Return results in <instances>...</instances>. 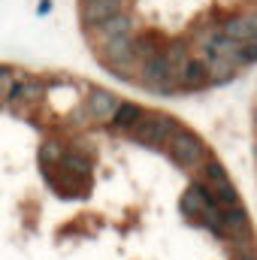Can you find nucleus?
Listing matches in <instances>:
<instances>
[{"label": "nucleus", "mask_w": 257, "mask_h": 260, "mask_svg": "<svg viewBox=\"0 0 257 260\" xmlns=\"http://www.w3.org/2000/svg\"><path fill=\"white\" fill-rule=\"evenodd\" d=\"M167 148H170V157L179 167H185V170H194V167H200L206 160V145H203V139L197 133H191V130L176 127L170 133V139H167Z\"/></svg>", "instance_id": "f257e3e1"}, {"label": "nucleus", "mask_w": 257, "mask_h": 260, "mask_svg": "<svg viewBox=\"0 0 257 260\" xmlns=\"http://www.w3.org/2000/svg\"><path fill=\"white\" fill-rule=\"evenodd\" d=\"M173 130H176V118H170V115H148L145 112L127 133L133 136V142L148 145V148H157V145H164L170 139Z\"/></svg>", "instance_id": "f03ea898"}, {"label": "nucleus", "mask_w": 257, "mask_h": 260, "mask_svg": "<svg viewBox=\"0 0 257 260\" xmlns=\"http://www.w3.org/2000/svg\"><path fill=\"white\" fill-rule=\"evenodd\" d=\"M173 76H176V70H173L170 58H167L164 52L142 58V67H139V82H142L145 88H154V91H170V88L176 85V82H173Z\"/></svg>", "instance_id": "7ed1b4c3"}, {"label": "nucleus", "mask_w": 257, "mask_h": 260, "mask_svg": "<svg viewBox=\"0 0 257 260\" xmlns=\"http://www.w3.org/2000/svg\"><path fill=\"white\" fill-rule=\"evenodd\" d=\"M100 58H103L109 67H115V70L130 67L133 61H136V55H133V37L124 34V37H115V40L100 43Z\"/></svg>", "instance_id": "20e7f679"}, {"label": "nucleus", "mask_w": 257, "mask_h": 260, "mask_svg": "<svg viewBox=\"0 0 257 260\" xmlns=\"http://www.w3.org/2000/svg\"><path fill=\"white\" fill-rule=\"evenodd\" d=\"M115 106H118V97L112 91H106V88H94L88 94V100H85V109H88V115L94 121H109Z\"/></svg>", "instance_id": "39448f33"}, {"label": "nucleus", "mask_w": 257, "mask_h": 260, "mask_svg": "<svg viewBox=\"0 0 257 260\" xmlns=\"http://www.w3.org/2000/svg\"><path fill=\"white\" fill-rule=\"evenodd\" d=\"M130 30H133V18H130L124 9L94 24V37H97L100 43H106V40H115V37H124V34H130Z\"/></svg>", "instance_id": "423d86ee"}, {"label": "nucleus", "mask_w": 257, "mask_h": 260, "mask_svg": "<svg viewBox=\"0 0 257 260\" xmlns=\"http://www.w3.org/2000/svg\"><path fill=\"white\" fill-rule=\"evenodd\" d=\"M121 9H124V0H91V3H82V21L88 27H94L97 21L109 18Z\"/></svg>", "instance_id": "0eeeda50"}, {"label": "nucleus", "mask_w": 257, "mask_h": 260, "mask_svg": "<svg viewBox=\"0 0 257 260\" xmlns=\"http://www.w3.org/2000/svg\"><path fill=\"white\" fill-rule=\"evenodd\" d=\"M176 76H179V85L188 88V91H191V88H203V85L212 79V76H209V67L203 64V61H197V58H188L185 64L176 70Z\"/></svg>", "instance_id": "6e6552de"}, {"label": "nucleus", "mask_w": 257, "mask_h": 260, "mask_svg": "<svg viewBox=\"0 0 257 260\" xmlns=\"http://www.w3.org/2000/svg\"><path fill=\"white\" fill-rule=\"evenodd\" d=\"M142 115H145V109H142V106H136V103H121V100H118V106H115V112H112L109 124H112V130L127 133V130L133 127Z\"/></svg>", "instance_id": "1a4fd4ad"}, {"label": "nucleus", "mask_w": 257, "mask_h": 260, "mask_svg": "<svg viewBox=\"0 0 257 260\" xmlns=\"http://www.w3.org/2000/svg\"><path fill=\"white\" fill-rule=\"evenodd\" d=\"M221 218H224L227 236H242V233H248V215H245V209H239V203L224 206V209H221Z\"/></svg>", "instance_id": "9d476101"}, {"label": "nucleus", "mask_w": 257, "mask_h": 260, "mask_svg": "<svg viewBox=\"0 0 257 260\" xmlns=\"http://www.w3.org/2000/svg\"><path fill=\"white\" fill-rule=\"evenodd\" d=\"M224 34H227L230 40L251 43V40H257V18L254 21H248V18H230V21L224 24Z\"/></svg>", "instance_id": "9b49d317"}, {"label": "nucleus", "mask_w": 257, "mask_h": 260, "mask_svg": "<svg viewBox=\"0 0 257 260\" xmlns=\"http://www.w3.org/2000/svg\"><path fill=\"white\" fill-rule=\"evenodd\" d=\"M209 203H212V200H209V188H206V185H194L191 191L185 194V200H182V212L197 218Z\"/></svg>", "instance_id": "f8f14e48"}, {"label": "nucleus", "mask_w": 257, "mask_h": 260, "mask_svg": "<svg viewBox=\"0 0 257 260\" xmlns=\"http://www.w3.org/2000/svg\"><path fill=\"white\" fill-rule=\"evenodd\" d=\"M157 52H164V40H160V34L148 30V34H142V37L133 40V55H136L139 61L148 58V55H157Z\"/></svg>", "instance_id": "ddd939ff"}, {"label": "nucleus", "mask_w": 257, "mask_h": 260, "mask_svg": "<svg viewBox=\"0 0 257 260\" xmlns=\"http://www.w3.org/2000/svg\"><path fill=\"white\" fill-rule=\"evenodd\" d=\"M58 167L67 170L70 176H79V179H88L91 176V160L85 154H79V151H64V157H61Z\"/></svg>", "instance_id": "4468645a"}, {"label": "nucleus", "mask_w": 257, "mask_h": 260, "mask_svg": "<svg viewBox=\"0 0 257 260\" xmlns=\"http://www.w3.org/2000/svg\"><path fill=\"white\" fill-rule=\"evenodd\" d=\"M61 157H64V145H61V142H55V139L43 142V145H40V151H37V160H40V167H43V170H55V167L61 164Z\"/></svg>", "instance_id": "2eb2a0df"}, {"label": "nucleus", "mask_w": 257, "mask_h": 260, "mask_svg": "<svg viewBox=\"0 0 257 260\" xmlns=\"http://www.w3.org/2000/svg\"><path fill=\"white\" fill-rule=\"evenodd\" d=\"M257 61V40L251 43H239L233 52V64H254Z\"/></svg>", "instance_id": "dca6fc26"}, {"label": "nucleus", "mask_w": 257, "mask_h": 260, "mask_svg": "<svg viewBox=\"0 0 257 260\" xmlns=\"http://www.w3.org/2000/svg\"><path fill=\"white\" fill-rule=\"evenodd\" d=\"M206 179H209L212 185H218V182H224V179H227V173H224V167H221L218 160H212V164L206 167Z\"/></svg>", "instance_id": "f3484780"}, {"label": "nucleus", "mask_w": 257, "mask_h": 260, "mask_svg": "<svg viewBox=\"0 0 257 260\" xmlns=\"http://www.w3.org/2000/svg\"><path fill=\"white\" fill-rule=\"evenodd\" d=\"M6 85H12V70L0 64V88H6Z\"/></svg>", "instance_id": "a211bd4d"}, {"label": "nucleus", "mask_w": 257, "mask_h": 260, "mask_svg": "<svg viewBox=\"0 0 257 260\" xmlns=\"http://www.w3.org/2000/svg\"><path fill=\"white\" fill-rule=\"evenodd\" d=\"M239 260H257V257H254V254H242Z\"/></svg>", "instance_id": "6ab92c4d"}, {"label": "nucleus", "mask_w": 257, "mask_h": 260, "mask_svg": "<svg viewBox=\"0 0 257 260\" xmlns=\"http://www.w3.org/2000/svg\"><path fill=\"white\" fill-rule=\"evenodd\" d=\"M82 3H91V0H82Z\"/></svg>", "instance_id": "aec40b11"}, {"label": "nucleus", "mask_w": 257, "mask_h": 260, "mask_svg": "<svg viewBox=\"0 0 257 260\" xmlns=\"http://www.w3.org/2000/svg\"><path fill=\"white\" fill-rule=\"evenodd\" d=\"M254 118H257V112H254Z\"/></svg>", "instance_id": "412c9836"}]
</instances>
